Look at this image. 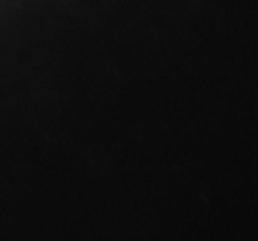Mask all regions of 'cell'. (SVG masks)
Here are the masks:
<instances>
[]
</instances>
